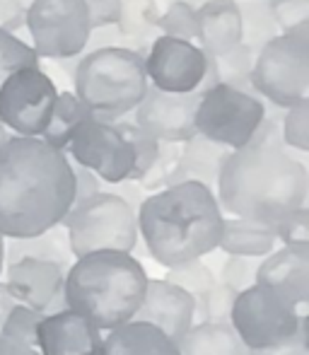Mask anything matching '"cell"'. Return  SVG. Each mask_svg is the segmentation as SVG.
Instances as JSON below:
<instances>
[{
	"label": "cell",
	"mask_w": 309,
	"mask_h": 355,
	"mask_svg": "<svg viewBox=\"0 0 309 355\" xmlns=\"http://www.w3.org/2000/svg\"><path fill=\"white\" fill-rule=\"evenodd\" d=\"M118 131L126 136V141L131 143L133 153H136V172H133V179L131 182H141L143 177L148 174V169L154 164L159 155V143L150 138L148 133H143L136 123H128V121H116Z\"/></svg>",
	"instance_id": "f546056e"
},
{
	"label": "cell",
	"mask_w": 309,
	"mask_h": 355,
	"mask_svg": "<svg viewBox=\"0 0 309 355\" xmlns=\"http://www.w3.org/2000/svg\"><path fill=\"white\" fill-rule=\"evenodd\" d=\"M179 355H249L227 322H196L177 341Z\"/></svg>",
	"instance_id": "603a6c76"
},
{
	"label": "cell",
	"mask_w": 309,
	"mask_h": 355,
	"mask_svg": "<svg viewBox=\"0 0 309 355\" xmlns=\"http://www.w3.org/2000/svg\"><path fill=\"white\" fill-rule=\"evenodd\" d=\"M19 259H42V261H53L61 266H71L73 254L68 247L66 230L58 225L53 230L37 234L29 239H8L5 242V263L19 261Z\"/></svg>",
	"instance_id": "cb8c5ba5"
},
{
	"label": "cell",
	"mask_w": 309,
	"mask_h": 355,
	"mask_svg": "<svg viewBox=\"0 0 309 355\" xmlns=\"http://www.w3.org/2000/svg\"><path fill=\"white\" fill-rule=\"evenodd\" d=\"M15 297L10 295V290H8V285H5L3 281H0V327H3V322H5V317H8L10 312H12V307H15Z\"/></svg>",
	"instance_id": "7bdbcfd3"
},
{
	"label": "cell",
	"mask_w": 309,
	"mask_h": 355,
	"mask_svg": "<svg viewBox=\"0 0 309 355\" xmlns=\"http://www.w3.org/2000/svg\"><path fill=\"white\" fill-rule=\"evenodd\" d=\"M281 141L283 145L300 150V153L309 150V99L288 109L285 119H283Z\"/></svg>",
	"instance_id": "1f68e13d"
},
{
	"label": "cell",
	"mask_w": 309,
	"mask_h": 355,
	"mask_svg": "<svg viewBox=\"0 0 309 355\" xmlns=\"http://www.w3.org/2000/svg\"><path fill=\"white\" fill-rule=\"evenodd\" d=\"M254 89L283 109L307 102L309 94V22L273 37L261 49L251 73Z\"/></svg>",
	"instance_id": "ba28073f"
},
{
	"label": "cell",
	"mask_w": 309,
	"mask_h": 355,
	"mask_svg": "<svg viewBox=\"0 0 309 355\" xmlns=\"http://www.w3.org/2000/svg\"><path fill=\"white\" fill-rule=\"evenodd\" d=\"M201 92L167 94L148 87L136 107V126L157 143H186L196 136V107Z\"/></svg>",
	"instance_id": "9a60e30c"
},
{
	"label": "cell",
	"mask_w": 309,
	"mask_h": 355,
	"mask_svg": "<svg viewBox=\"0 0 309 355\" xmlns=\"http://www.w3.org/2000/svg\"><path fill=\"white\" fill-rule=\"evenodd\" d=\"M164 281L177 285V288L184 290L186 295H191L198 309L203 304V300H206V295L213 290V285L218 283V276L213 273V268L208 266L203 259H196V261H186L174 268H167Z\"/></svg>",
	"instance_id": "484cf974"
},
{
	"label": "cell",
	"mask_w": 309,
	"mask_h": 355,
	"mask_svg": "<svg viewBox=\"0 0 309 355\" xmlns=\"http://www.w3.org/2000/svg\"><path fill=\"white\" fill-rule=\"evenodd\" d=\"M24 5L19 0H0V32L12 34L17 27L24 24Z\"/></svg>",
	"instance_id": "f35d334b"
},
{
	"label": "cell",
	"mask_w": 309,
	"mask_h": 355,
	"mask_svg": "<svg viewBox=\"0 0 309 355\" xmlns=\"http://www.w3.org/2000/svg\"><path fill=\"white\" fill-rule=\"evenodd\" d=\"M307 167L276 143H249L225 157L215 182L220 211L276 225L307 208Z\"/></svg>",
	"instance_id": "7a4b0ae2"
},
{
	"label": "cell",
	"mask_w": 309,
	"mask_h": 355,
	"mask_svg": "<svg viewBox=\"0 0 309 355\" xmlns=\"http://www.w3.org/2000/svg\"><path fill=\"white\" fill-rule=\"evenodd\" d=\"M102 355H179V351L177 343L157 327L145 322H128L104 336Z\"/></svg>",
	"instance_id": "44dd1931"
},
{
	"label": "cell",
	"mask_w": 309,
	"mask_h": 355,
	"mask_svg": "<svg viewBox=\"0 0 309 355\" xmlns=\"http://www.w3.org/2000/svg\"><path fill=\"white\" fill-rule=\"evenodd\" d=\"M39 66V56L29 44L10 32H0V87L12 73Z\"/></svg>",
	"instance_id": "83f0119b"
},
{
	"label": "cell",
	"mask_w": 309,
	"mask_h": 355,
	"mask_svg": "<svg viewBox=\"0 0 309 355\" xmlns=\"http://www.w3.org/2000/svg\"><path fill=\"white\" fill-rule=\"evenodd\" d=\"M73 85V94L92 116L107 123L133 112L150 87L141 53L121 46H104L87 53L78 63Z\"/></svg>",
	"instance_id": "5b68a950"
},
{
	"label": "cell",
	"mask_w": 309,
	"mask_h": 355,
	"mask_svg": "<svg viewBox=\"0 0 309 355\" xmlns=\"http://www.w3.org/2000/svg\"><path fill=\"white\" fill-rule=\"evenodd\" d=\"M249 355H309V346L307 338H300V341L290 343V346L273 348V351H249Z\"/></svg>",
	"instance_id": "b9f144b4"
},
{
	"label": "cell",
	"mask_w": 309,
	"mask_h": 355,
	"mask_svg": "<svg viewBox=\"0 0 309 355\" xmlns=\"http://www.w3.org/2000/svg\"><path fill=\"white\" fill-rule=\"evenodd\" d=\"M73 179H76V196H73V206H76V203L87 201V198H92V196H97L99 191H104L102 182H99L89 169L78 167V164H73Z\"/></svg>",
	"instance_id": "74e56055"
},
{
	"label": "cell",
	"mask_w": 309,
	"mask_h": 355,
	"mask_svg": "<svg viewBox=\"0 0 309 355\" xmlns=\"http://www.w3.org/2000/svg\"><path fill=\"white\" fill-rule=\"evenodd\" d=\"M271 15L283 32L309 22V0H271Z\"/></svg>",
	"instance_id": "d590c367"
},
{
	"label": "cell",
	"mask_w": 309,
	"mask_h": 355,
	"mask_svg": "<svg viewBox=\"0 0 309 355\" xmlns=\"http://www.w3.org/2000/svg\"><path fill=\"white\" fill-rule=\"evenodd\" d=\"M261 259L251 257H227L222 263L220 273H218V281L225 283L227 288H232L234 293H242V290L256 285V271Z\"/></svg>",
	"instance_id": "836d02e7"
},
{
	"label": "cell",
	"mask_w": 309,
	"mask_h": 355,
	"mask_svg": "<svg viewBox=\"0 0 309 355\" xmlns=\"http://www.w3.org/2000/svg\"><path fill=\"white\" fill-rule=\"evenodd\" d=\"M5 271V237L0 234V276Z\"/></svg>",
	"instance_id": "ee69618b"
},
{
	"label": "cell",
	"mask_w": 309,
	"mask_h": 355,
	"mask_svg": "<svg viewBox=\"0 0 309 355\" xmlns=\"http://www.w3.org/2000/svg\"><path fill=\"white\" fill-rule=\"evenodd\" d=\"M136 218L148 257L164 268L215 252L225 223L215 191L196 182L174 184L145 196Z\"/></svg>",
	"instance_id": "3957f363"
},
{
	"label": "cell",
	"mask_w": 309,
	"mask_h": 355,
	"mask_svg": "<svg viewBox=\"0 0 309 355\" xmlns=\"http://www.w3.org/2000/svg\"><path fill=\"white\" fill-rule=\"evenodd\" d=\"M109 193H114V196L123 198V201H126L128 206H131L136 213H138V208H141V203H143L141 187H138L136 182H123V184H116V187L109 189Z\"/></svg>",
	"instance_id": "ab89813d"
},
{
	"label": "cell",
	"mask_w": 309,
	"mask_h": 355,
	"mask_svg": "<svg viewBox=\"0 0 309 355\" xmlns=\"http://www.w3.org/2000/svg\"><path fill=\"white\" fill-rule=\"evenodd\" d=\"M56 97V85L42 68H22L0 87V123L19 138H42Z\"/></svg>",
	"instance_id": "8fae6325"
},
{
	"label": "cell",
	"mask_w": 309,
	"mask_h": 355,
	"mask_svg": "<svg viewBox=\"0 0 309 355\" xmlns=\"http://www.w3.org/2000/svg\"><path fill=\"white\" fill-rule=\"evenodd\" d=\"M276 230V239L283 242V247L290 249H309V211L300 208V211L290 213L283 218L281 223L273 225Z\"/></svg>",
	"instance_id": "e575fe53"
},
{
	"label": "cell",
	"mask_w": 309,
	"mask_h": 355,
	"mask_svg": "<svg viewBox=\"0 0 309 355\" xmlns=\"http://www.w3.org/2000/svg\"><path fill=\"white\" fill-rule=\"evenodd\" d=\"M87 8L89 27H109V24L118 22V12H121L123 0H82Z\"/></svg>",
	"instance_id": "8d00e7d4"
},
{
	"label": "cell",
	"mask_w": 309,
	"mask_h": 355,
	"mask_svg": "<svg viewBox=\"0 0 309 355\" xmlns=\"http://www.w3.org/2000/svg\"><path fill=\"white\" fill-rule=\"evenodd\" d=\"M76 179L66 153L42 138L10 136L0 145V234L29 239L53 230L73 208Z\"/></svg>",
	"instance_id": "6da1fadb"
},
{
	"label": "cell",
	"mask_w": 309,
	"mask_h": 355,
	"mask_svg": "<svg viewBox=\"0 0 309 355\" xmlns=\"http://www.w3.org/2000/svg\"><path fill=\"white\" fill-rule=\"evenodd\" d=\"M87 119H92V112L80 102L76 94L58 92L56 104H53V112H51V121H48L46 131L42 133V141L51 145L53 150L66 153L76 128L80 123L87 121Z\"/></svg>",
	"instance_id": "d4e9b609"
},
{
	"label": "cell",
	"mask_w": 309,
	"mask_h": 355,
	"mask_svg": "<svg viewBox=\"0 0 309 355\" xmlns=\"http://www.w3.org/2000/svg\"><path fill=\"white\" fill-rule=\"evenodd\" d=\"M256 285L273 290L288 304L309 314V249L281 247L261 259Z\"/></svg>",
	"instance_id": "e0dca14e"
},
{
	"label": "cell",
	"mask_w": 309,
	"mask_h": 355,
	"mask_svg": "<svg viewBox=\"0 0 309 355\" xmlns=\"http://www.w3.org/2000/svg\"><path fill=\"white\" fill-rule=\"evenodd\" d=\"M263 121V102L237 85L215 83L201 89L196 107V136L232 153L247 148Z\"/></svg>",
	"instance_id": "9c48e42d"
},
{
	"label": "cell",
	"mask_w": 309,
	"mask_h": 355,
	"mask_svg": "<svg viewBox=\"0 0 309 355\" xmlns=\"http://www.w3.org/2000/svg\"><path fill=\"white\" fill-rule=\"evenodd\" d=\"M307 317L273 290L251 285L234 300L230 324L249 351H273L307 338Z\"/></svg>",
	"instance_id": "52a82bcc"
},
{
	"label": "cell",
	"mask_w": 309,
	"mask_h": 355,
	"mask_svg": "<svg viewBox=\"0 0 309 355\" xmlns=\"http://www.w3.org/2000/svg\"><path fill=\"white\" fill-rule=\"evenodd\" d=\"M276 230L271 225L247 218H225L218 249H222L227 257L263 259L276 252Z\"/></svg>",
	"instance_id": "7402d4cb"
},
{
	"label": "cell",
	"mask_w": 309,
	"mask_h": 355,
	"mask_svg": "<svg viewBox=\"0 0 309 355\" xmlns=\"http://www.w3.org/2000/svg\"><path fill=\"white\" fill-rule=\"evenodd\" d=\"M66 153L73 157V164L89 169L109 187L131 182L136 172V153L126 136L116 123L99 121L94 116L76 128Z\"/></svg>",
	"instance_id": "7c38bea8"
},
{
	"label": "cell",
	"mask_w": 309,
	"mask_h": 355,
	"mask_svg": "<svg viewBox=\"0 0 309 355\" xmlns=\"http://www.w3.org/2000/svg\"><path fill=\"white\" fill-rule=\"evenodd\" d=\"M61 227L66 230L68 247L73 257L92 252H126L131 254L138 244L136 211L123 198L109 191H99L68 211Z\"/></svg>",
	"instance_id": "8992f818"
},
{
	"label": "cell",
	"mask_w": 309,
	"mask_h": 355,
	"mask_svg": "<svg viewBox=\"0 0 309 355\" xmlns=\"http://www.w3.org/2000/svg\"><path fill=\"white\" fill-rule=\"evenodd\" d=\"M131 322H145L167 334L174 343L196 324V302L164 278H148L143 302Z\"/></svg>",
	"instance_id": "2e32d148"
},
{
	"label": "cell",
	"mask_w": 309,
	"mask_h": 355,
	"mask_svg": "<svg viewBox=\"0 0 309 355\" xmlns=\"http://www.w3.org/2000/svg\"><path fill=\"white\" fill-rule=\"evenodd\" d=\"M10 138V133H8V128L3 126V123H0V145H3L5 141H8Z\"/></svg>",
	"instance_id": "f6af8a7d"
},
{
	"label": "cell",
	"mask_w": 309,
	"mask_h": 355,
	"mask_svg": "<svg viewBox=\"0 0 309 355\" xmlns=\"http://www.w3.org/2000/svg\"><path fill=\"white\" fill-rule=\"evenodd\" d=\"M159 8L154 0H123L118 12V29L123 37H145L157 29Z\"/></svg>",
	"instance_id": "4316f807"
},
{
	"label": "cell",
	"mask_w": 309,
	"mask_h": 355,
	"mask_svg": "<svg viewBox=\"0 0 309 355\" xmlns=\"http://www.w3.org/2000/svg\"><path fill=\"white\" fill-rule=\"evenodd\" d=\"M143 66L152 87L167 94L201 92L208 78V56L201 46L164 34L152 42Z\"/></svg>",
	"instance_id": "4fadbf2b"
},
{
	"label": "cell",
	"mask_w": 309,
	"mask_h": 355,
	"mask_svg": "<svg viewBox=\"0 0 309 355\" xmlns=\"http://www.w3.org/2000/svg\"><path fill=\"white\" fill-rule=\"evenodd\" d=\"M42 317L44 314L34 312V309L24 307V304H15L12 312L5 317L3 327H0V334L37 348V327H39V322H42Z\"/></svg>",
	"instance_id": "4dcf8cb0"
},
{
	"label": "cell",
	"mask_w": 309,
	"mask_h": 355,
	"mask_svg": "<svg viewBox=\"0 0 309 355\" xmlns=\"http://www.w3.org/2000/svg\"><path fill=\"white\" fill-rule=\"evenodd\" d=\"M227 155H230V150L220 148V145L206 141L201 136H193L179 150L177 164H174V172L169 177V187L196 182L208 189H215L218 174H220V167Z\"/></svg>",
	"instance_id": "ffe728a7"
},
{
	"label": "cell",
	"mask_w": 309,
	"mask_h": 355,
	"mask_svg": "<svg viewBox=\"0 0 309 355\" xmlns=\"http://www.w3.org/2000/svg\"><path fill=\"white\" fill-rule=\"evenodd\" d=\"M71 266H61L42 259H19L5 263V285L17 304L34 309L39 314H56L66 307V273Z\"/></svg>",
	"instance_id": "5bb4252c"
},
{
	"label": "cell",
	"mask_w": 309,
	"mask_h": 355,
	"mask_svg": "<svg viewBox=\"0 0 309 355\" xmlns=\"http://www.w3.org/2000/svg\"><path fill=\"white\" fill-rule=\"evenodd\" d=\"M24 24L39 58H76L92 32L82 0H32Z\"/></svg>",
	"instance_id": "30bf717a"
},
{
	"label": "cell",
	"mask_w": 309,
	"mask_h": 355,
	"mask_svg": "<svg viewBox=\"0 0 309 355\" xmlns=\"http://www.w3.org/2000/svg\"><path fill=\"white\" fill-rule=\"evenodd\" d=\"M0 355H39L34 346L19 343L15 338H8L5 334H0Z\"/></svg>",
	"instance_id": "60d3db41"
},
{
	"label": "cell",
	"mask_w": 309,
	"mask_h": 355,
	"mask_svg": "<svg viewBox=\"0 0 309 355\" xmlns=\"http://www.w3.org/2000/svg\"><path fill=\"white\" fill-rule=\"evenodd\" d=\"M157 29H162L164 37L182 39V42H191L198 39V22H196V10L184 0H177L167 8V12L159 15Z\"/></svg>",
	"instance_id": "f1b7e54d"
},
{
	"label": "cell",
	"mask_w": 309,
	"mask_h": 355,
	"mask_svg": "<svg viewBox=\"0 0 309 355\" xmlns=\"http://www.w3.org/2000/svg\"><path fill=\"white\" fill-rule=\"evenodd\" d=\"M201 51L211 58H225L242 46V10L234 0H208L196 10Z\"/></svg>",
	"instance_id": "d6986e66"
},
{
	"label": "cell",
	"mask_w": 309,
	"mask_h": 355,
	"mask_svg": "<svg viewBox=\"0 0 309 355\" xmlns=\"http://www.w3.org/2000/svg\"><path fill=\"white\" fill-rule=\"evenodd\" d=\"M239 293H234L232 288H227L225 283L218 281L213 285V290L206 295L203 304L196 309L198 322H227L230 324V314L234 307V300Z\"/></svg>",
	"instance_id": "d6a6232c"
},
{
	"label": "cell",
	"mask_w": 309,
	"mask_h": 355,
	"mask_svg": "<svg viewBox=\"0 0 309 355\" xmlns=\"http://www.w3.org/2000/svg\"><path fill=\"white\" fill-rule=\"evenodd\" d=\"M102 331L71 309L46 314L37 327L39 355H102Z\"/></svg>",
	"instance_id": "ac0fdd59"
},
{
	"label": "cell",
	"mask_w": 309,
	"mask_h": 355,
	"mask_svg": "<svg viewBox=\"0 0 309 355\" xmlns=\"http://www.w3.org/2000/svg\"><path fill=\"white\" fill-rule=\"evenodd\" d=\"M148 273L133 254L92 252L76 259L66 273V307L99 331L128 324L143 302Z\"/></svg>",
	"instance_id": "277c9868"
}]
</instances>
